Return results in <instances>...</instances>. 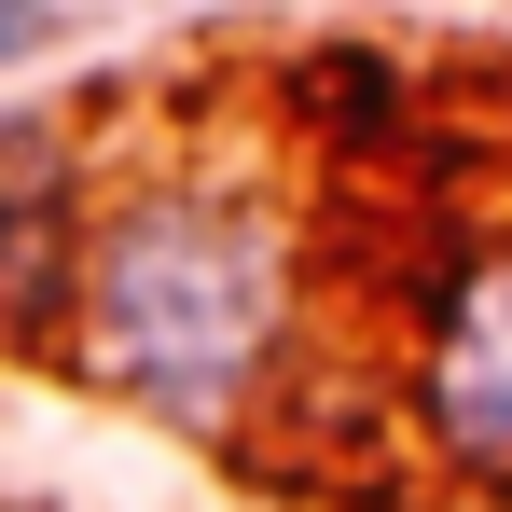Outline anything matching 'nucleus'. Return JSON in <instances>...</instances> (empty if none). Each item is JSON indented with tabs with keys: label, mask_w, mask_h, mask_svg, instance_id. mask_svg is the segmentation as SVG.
I'll return each instance as SVG.
<instances>
[{
	"label": "nucleus",
	"mask_w": 512,
	"mask_h": 512,
	"mask_svg": "<svg viewBox=\"0 0 512 512\" xmlns=\"http://www.w3.org/2000/svg\"><path fill=\"white\" fill-rule=\"evenodd\" d=\"M291 125L333 139V153H388V139L416 125V84H402L374 42H319V56H291Z\"/></svg>",
	"instance_id": "4"
},
{
	"label": "nucleus",
	"mask_w": 512,
	"mask_h": 512,
	"mask_svg": "<svg viewBox=\"0 0 512 512\" xmlns=\"http://www.w3.org/2000/svg\"><path fill=\"white\" fill-rule=\"evenodd\" d=\"M97 222V139L70 111H0V346H70Z\"/></svg>",
	"instance_id": "2"
},
{
	"label": "nucleus",
	"mask_w": 512,
	"mask_h": 512,
	"mask_svg": "<svg viewBox=\"0 0 512 512\" xmlns=\"http://www.w3.org/2000/svg\"><path fill=\"white\" fill-rule=\"evenodd\" d=\"M56 42H70V14H56V0H0V70L56 56Z\"/></svg>",
	"instance_id": "5"
},
{
	"label": "nucleus",
	"mask_w": 512,
	"mask_h": 512,
	"mask_svg": "<svg viewBox=\"0 0 512 512\" xmlns=\"http://www.w3.org/2000/svg\"><path fill=\"white\" fill-rule=\"evenodd\" d=\"M416 429L443 471L512 485V250H471L416 333Z\"/></svg>",
	"instance_id": "3"
},
{
	"label": "nucleus",
	"mask_w": 512,
	"mask_h": 512,
	"mask_svg": "<svg viewBox=\"0 0 512 512\" xmlns=\"http://www.w3.org/2000/svg\"><path fill=\"white\" fill-rule=\"evenodd\" d=\"M305 333V236L250 167H125L84 222V291H70V360L125 388L167 429H236L291 374Z\"/></svg>",
	"instance_id": "1"
}]
</instances>
